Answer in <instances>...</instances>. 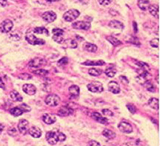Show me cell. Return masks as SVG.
<instances>
[{
  "label": "cell",
  "mask_w": 160,
  "mask_h": 146,
  "mask_svg": "<svg viewBox=\"0 0 160 146\" xmlns=\"http://www.w3.org/2000/svg\"><path fill=\"white\" fill-rule=\"evenodd\" d=\"M46 140L49 144L55 145L58 142H63L66 140V136L59 130H52L46 133Z\"/></svg>",
  "instance_id": "1"
},
{
  "label": "cell",
  "mask_w": 160,
  "mask_h": 146,
  "mask_svg": "<svg viewBox=\"0 0 160 146\" xmlns=\"http://www.w3.org/2000/svg\"><path fill=\"white\" fill-rule=\"evenodd\" d=\"M88 91L91 92H95V93H100L104 91V88L102 83L98 81H93L87 85Z\"/></svg>",
  "instance_id": "2"
},
{
  "label": "cell",
  "mask_w": 160,
  "mask_h": 146,
  "mask_svg": "<svg viewBox=\"0 0 160 146\" xmlns=\"http://www.w3.org/2000/svg\"><path fill=\"white\" fill-rule=\"evenodd\" d=\"M80 15V11L76 9H72V10H68L67 12L64 14V19H65L67 22H72L75 19H76Z\"/></svg>",
  "instance_id": "3"
},
{
  "label": "cell",
  "mask_w": 160,
  "mask_h": 146,
  "mask_svg": "<svg viewBox=\"0 0 160 146\" xmlns=\"http://www.w3.org/2000/svg\"><path fill=\"white\" fill-rule=\"evenodd\" d=\"M25 39L32 45H40V44H45V41L44 40L36 37V36L33 35V34H27L25 36Z\"/></svg>",
  "instance_id": "4"
},
{
  "label": "cell",
  "mask_w": 160,
  "mask_h": 146,
  "mask_svg": "<svg viewBox=\"0 0 160 146\" xmlns=\"http://www.w3.org/2000/svg\"><path fill=\"white\" fill-rule=\"evenodd\" d=\"M60 102V97L56 94H50L47 96L45 99V103H46L49 106L51 107H56L58 105Z\"/></svg>",
  "instance_id": "5"
},
{
  "label": "cell",
  "mask_w": 160,
  "mask_h": 146,
  "mask_svg": "<svg viewBox=\"0 0 160 146\" xmlns=\"http://www.w3.org/2000/svg\"><path fill=\"white\" fill-rule=\"evenodd\" d=\"M13 26L14 24L12 21L10 19H5L0 24V31H2V33H8L12 30Z\"/></svg>",
  "instance_id": "6"
},
{
  "label": "cell",
  "mask_w": 160,
  "mask_h": 146,
  "mask_svg": "<svg viewBox=\"0 0 160 146\" xmlns=\"http://www.w3.org/2000/svg\"><path fill=\"white\" fill-rule=\"evenodd\" d=\"M118 129L120 130L122 133H131L133 131V128H132V125L131 124L127 122V121H122L119 123L118 125Z\"/></svg>",
  "instance_id": "7"
},
{
  "label": "cell",
  "mask_w": 160,
  "mask_h": 146,
  "mask_svg": "<svg viewBox=\"0 0 160 146\" xmlns=\"http://www.w3.org/2000/svg\"><path fill=\"white\" fill-rule=\"evenodd\" d=\"M72 26L74 29L86 30L87 31L91 27V23L86 21H78V22H75L72 23Z\"/></svg>",
  "instance_id": "8"
},
{
  "label": "cell",
  "mask_w": 160,
  "mask_h": 146,
  "mask_svg": "<svg viewBox=\"0 0 160 146\" xmlns=\"http://www.w3.org/2000/svg\"><path fill=\"white\" fill-rule=\"evenodd\" d=\"M28 126H29V122L27 120H20L18 125V129H19V133L23 135H26L28 133Z\"/></svg>",
  "instance_id": "9"
},
{
  "label": "cell",
  "mask_w": 160,
  "mask_h": 146,
  "mask_svg": "<svg viewBox=\"0 0 160 146\" xmlns=\"http://www.w3.org/2000/svg\"><path fill=\"white\" fill-rule=\"evenodd\" d=\"M42 18L47 23H53L57 19V14L53 11H46L42 15Z\"/></svg>",
  "instance_id": "10"
},
{
  "label": "cell",
  "mask_w": 160,
  "mask_h": 146,
  "mask_svg": "<svg viewBox=\"0 0 160 146\" xmlns=\"http://www.w3.org/2000/svg\"><path fill=\"white\" fill-rule=\"evenodd\" d=\"M91 117L93 118L94 121H97L98 123L103 124V125H106L108 124V120L105 118V117H102L99 113H97V112H94V113H91Z\"/></svg>",
  "instance_id": "11"
},
{
  "label": "cell",
  "mask_w": 160,
  "mask_h": 146,
  "mask_svg": "<svg viewBox=\"0 0 160 146\" xmlns=\"http://www.w3.org/2000/svg\"><path fill=\"white\" fill-rule=\"evenodd\" d=\"M23 91L26 94L32 96V95H35V93L36 92V86L32 84V83H27V84H24L23 86Z\"/></svg>",
  "instance_id": "12"
},
{
  "label": "cell",
  "mask_w": 160,
  "mask_h": 146,
  "mask_svg": "<svg viewBox=\"0 0 160 146\" xmlns=\"http://www.w3.org/2000/svg\"><path fill=\"white\" fill-rule=\"evenodd\" d=\"M42 120L44 123L47 125H53L57 121V118H56L55 115L49 114V113H46L44 114L42 117Z\"/></svg>",
  "instance_id": "13"
},
{
  "label": "cell",
  "mask_w": 160,
  "mask_h": 146,
  "mask_svg": "<svg viewBox=\"0 0 160 146\" xmlns=\"http://www.w3.org/2000/svg\"><path fill=\"white\" fill-rule=\"evenodd\" d=\"M28 133L34 138H40L42 136V131L40 128L36 126H32L28 129Z\"/></svg>",
  "instance_id": "14"
},
{
  "label": "cell",
  "mask_w": 160,
  "mask_h": 146,
  "mask_svg": "<svg viewBox=\"0 0 160 146\" xmlns=\"http://www.w3.org/2000/svg\"><path fill=\"white\" fill-rule=\"evenodd\" d=\"M108 88L110 92L114 94H118L120 92V86L115 81H110L108 84Z\"/></svg>",
  "instance_id": "15"
},
{
  "label": "cell",
  "mask_w": 160,
  "mask_h": 146,
  "mask_svg": "<svg viewBox=\"0 0 160 146\" xmlns=\"http://www.w3.org/2000/svg\"><path fill=\"white\" fill-rule=\"evenodd\" d=\"M44 63H45V60H42V59L40 58H35L30 61L29 66L32 67H36V68H38V67H41Z\"/></svg>",
  "instance_id": "16"
},
{
  "label": "cell",
  "mask_w": 160,
  "mask_h": 146,
  "mask_svg": "<svg viewBox=\"0 0 160 146\" xmlns=\"http://www.w3.org/2000/svg\"><path fill=\"white\" fill-rule=\"evenodd\" d=\"M72 113V109H70L69 107L64 106L61 107L60 109L58 111V115L61 116V117H67L69 116Z\"/></svg>",
  "instance_id": "17"
},
{
  "label": "cell",
  "mask_w": 160,
  "mask_h": 146,
  "mask_svg": "<svg viewBox=\"0 0 160 146\" xmlns=\"http://www.w3.org/2000/svg\"><path fill=\"white\" fill-rule=\"evenodd\" d=\"M68 92H69L70 96L73 97V98H76L80 94V88L76 85H72L70 86L68 88Z\"/></svg>",
  "instance_id": "18"
},
{
  "label": "cell",
  "mask_w": 160,
  "mask_h": 146,
  "mask_svg": "<svg viewBox=\"0 0 160 146\" xmlns=\"http://www.w3.org/2000/svg\"><path fill=\"white\" fill-rule=\"evenodd\" d=\"M148 10L153 16L157 17V18L159 17L158 16L159 15V7H158V5H150Z\"/></svg>",
  "instance_id": "19"
},
{
  "label": "cell",
  "mask_w": 160,
  "mask_h": 146,
  "mask_svg": "<svg viewBox=\"0 0 160 146\" xmlns=\"http://www.w3.org/2000/svg\"><path fill=\"white\" fill-rule=\"evenodd\" d=\"M109 26H110L111 28H114V29H120L122 30L124 28V25L123 23L119 22V21L117 20H112L109 23Z\"/></svg>",
  "instance_id": "20"
},
{
  "label": "cell",
  "mask_w": 160,
  "mask_h": 146,
  "mask_svg": "<svg viewBox=\"0 0 160 146\" xmlns=\"http://www.w3.org/2000/svg\"><path fill=\"white\" fill-rule=\"evenodd\" d=\"M138 6L141 10H146L150 6L149 0H139L138 1Z\"/></svg>",
  "instance_id": "21"
},
{
  "label": "cell",
  "mask_w": 160,
  "mask_h": 146,
  "mask_svg": "<svg viewBox=\"0 0 160 146\" xmlns=\"http://www.w3.org/2000/svg\"><path fill=\"white\" fill-rule=\"evenodd\" d=\"M10 96H11V98L12 99V100H14V101L21 102L22 100H23L22 96H20V94L18 92H16V91H15V90H14V91H11V93H10Z\"/></svg>",
  "instance_id": "22"
},
{
  "label": "cell",
  "mask_w": 160,
  "mask_h": 146,
  "mask_svg": "<svg viewBox=\"0 0 160 146\" xmlns=\"http://www.w3.org/2000/svg\"><path fill=\"white\" fill-rule=\"evenodd\" d=\"M148 104H149L150 108L155 109V110H158V107H159V100L157 98H151L149 100Z\"/></svg>",
  "instance_id": "23"
},
{
  "label": "cell",
  "mask_w": 160,
  "mask_h": 146,
  "mask_svg": "<svg viewBox=\"0 0 160 146\" xmlns=\"http://www.w3.org/2000/svg\"><path fill=\"white\" fill-rule=\"evenodd\" d=\"M23 113H24V112H23V110L20 107H15V108H13V109H10V113H11L12 116H14V117H19V116H21Z\"/></svg>",
  "instance_id": "24"
},
{
  "label": "cell",
  "mask_w": 160,
  "mask_h": 146,
  "mask_svg": "<svg viewBox=\"0 0 160 146\" xmlns=\"http://www.w3.org/2000/svg\"><path fill=\"white\" fill-rule=\"evenodd\" d=\"M86 66H101V65L105 64V62L103 60H98V61H93V60H87L86 62H84L82 63Z\"/></svg>",
  "instance_id": "25"
},
{
  "label": "cell",
  "mask_w": 160,
  "mask_h": 146,
  "mask_svg": "<svg viewBox=\"0 0 160 146\" xmlns=\"http://www.w3.org/2000/svg\"><path fill=\"white\" fill-rule=\"evenodd\" d=\"M33 32L36 34H40V35H45V36H49V31L44 27H36V28H34Z\"/></svg>",
  "instance_id": "26"
},
{
  "label": "cell",
  "mask_w": 160,
  "mask_h": 146,
  "mask_svg": "<svg viewBox=\"0 0 160 146\" xmlns=\"http://www.w3.org/2000/svg\"><path fill=\"white\" fill-rule=\"evenodd\" d=\"M102 135L106 137L107 139H114L115 136H116V134L113 131H111L110 129H104V131L102 132Z\"/></svg>",
  "instance_id": "27"
},
{
  "label": "cell",
  "mask_w": 160,
  "mask_h": 146,
  "mask_svg": "<svg viewBox=\"0 0 160 146\" xmlns=\"http://www.w3.org/2000/svg\"><path fill=\"white\" fill-rule=\"evenodd\" d=\"M142 85L144 86L146 88V89L148 90L149 92H154L156 91V87L153 84V83H151V82H150V81H146L145 83L142 84Z\"/></svg>",
  "instance_id": "28"
},
{
  "label": "cell",
  "mask_w": 160,
  "mask_h": 146,
  "mask_svg": "<svg viewBox=\"0 0 160 146\" xmlns=\"http://www.w3.org/2000/svg\"><path fill=\"white\" fill-rule=\"evenodd\" d=\"M84 48L89 52H97V47L96 45H94L93 44H88V43L84 44Z\"/></svg>",
  "instance_id": "29"
},
{
  "label": "cell",
  "mask_w": 160,
  "mask_h": 146,
  "mask_svg": "<svg viewBox=\"0 0 160 146\" xmlns=\"http://www.w3.org/2000/svg\"><path fill=\"white\" fill-rule=\"evenodd\" d=\"M102 70L99 68H91L88 70V73L89 75H93V76H99L100 75L102 74Z\"/></svg>",
  "instance_id": "30"
},
{
  "label": "cell",
  "mask_w": 160,
  "mask_h": 146,
  "mask_svg": "<svg viewBox=\"0 0 160 146\" xmlns=\"http://www.w3.org/2000/svg\"><path fill=\"white\" fill-rule=\"evenodd\" d=\"M106 39H107L108 41L110 42L111 44H113L114 46H118V45L122 44V42H121L120 40H118V39L113 37V36H107Z\"/></svg>",
  "instance_id": "31"
},
{
  "label": "cell",
  "mask_w": 160,
  "mask_h": 146,
  "mask_svg": "<svg viewBox=\"0 0 160 146\" xmlns=\"http://www.w3.org/2000/svg\"><path fill=\"white\" fill-rule=\"evenodd\" d=\"M105 74L107 75L108 77H114L116 74V70L113 67H108L105 71Z\"/></svg>",
  "instance_id": "32"
},
{
  "label": "cell",
  "mask_w": 160,
  "mask_h": 146,
  "mask_svg": "<svg viewBox=\"0 0 160 146\" xmlns=\"http://www.w3.org/2000/svg\"><path fill=\"white\" fill-rule=\"evenodd\" d=\"M65 44L70 48H77V43L73 40H65Z\"/></svg>",
  "instance_id": "33"
},
{
  "label": "cell",
  "mask_w": 160,
  "mask_h": 146,
  "mask_svg": "<svg viewBox=\"0 0 160 146\" xmlns=\"http://www.w3.org/2000/svg\"><path fill=\"white\" fill-rule=\"evenodd\" d=\"M34 73H35L36 75H41V76H45V75H47L49 74V71H46V70H44V69H38V70L34 71Z\"/></svg>",
  "instance_id": "34"
},
{
  "label": "cell",
  "mask_w": 160,
  "mask_h": 146,
  "mask_svg": "<svg viewBox=\"0 0 160 146\" xmlns=\"http://www.w3.org/2000/svg\"><path fill=\"white\" fill-rule=\"evenodd\" d=\"M53 36H63L64 30L60 29V28H54V29H53Z\"/></svg>",
  "instance_id": "35"
},
{
  "label": "cell",
  "mask_w": 160,
  "mask_h": 146,
  "mask_svg": "<svg viewBox=\"0 0 160 146\" xmlns=\"http://www.w3.org/2000/svg\"><path fill=\"white\" fill-rule=\"evenodd\" d=\"M150 46L153 47V48H158V47H159V40H158V38L153 39L150 42Z\"/></svg>",
  "instance_id": "36"
},
{
  "label": "cell",
  "mask_w": 160,
  "mask_h": 146,
  "mask_svg": "<svg viewBox=\"0 0 160 146\" xmlns=\"http://www.w3.org/2000/svg\"><path fill=\"white\" fill-rule=\"evenodd\" d=\"M127 109L130 110V112H131L132 114H135V113H136V111H137L136 107H135V105H134V104H127Z\"/></svg>",
  "instance_id": "37"
},
{
  "label": "cell",
  "mask_w": 160,
  "mask_h": 146,
  "mask_svg": "<svg viewBox=\"0 0 160 146\" xmlns=\"http://www.w3.org/2000/svg\"><path fill=\"white\" fill-rule=\"evenodd\" d=\"M102 113H103V115L105 116V117H113L114 116L113 112L110 111V109H103L102 110Z\"/></svg>",
  "instance_id": "38"
},
{
  "label": "cell",
  "mask_w": 160,
  "mask_h": 146,
  "mask_svg": "<svg viewBox=\"0 0 160 146\" xmlns=\"http://www.w3.org/2000/svg\"><path fill=\"white\" fill-rule=\"evenodd\" d=\"M53 40H54V41H56L57 43H58V44H62V43H63V41H64L63 36H53Z\"/></svg>",
  "instance_id": "39"
},
{
  "label": "cell",
  "mask_w": 160,
  "mask_h": 146,
  "mask_svg": "<svg viewBox=\"0 0 160 146\" xmlns=\"http://www.w3.org/2000/svg\"><path fill=\"white\" fill-rule=\"evenodd\" d=\"M136 64H137L139 67H141V68L145 69V70L146 69L149 68V66H148L146 63H143V62H139V61H138V62H136Z\"/></svg>",
  "instance_id": "40"
},
{
  "label": "cell",
  "mask_w": 160,
  "mask_h": 146,
  "mask_svg": "<svg viewBox=\"0 0 160 146\" xmlns=\"http://www.w3.org/2000/svg\"><path fill=\"white\" fill-rule=\"evenodd\" d=\"M19 107H20V108L23 109L24 113H28V112H30V111H31V108H30L28 105H27V104H22Z\"/></svg>",
  "instance_id": "41"
},
{
  "label": "cell",
  "mask_w": 160,
  "mask_h": 146,
  "mask_svg": "<svg viewBox=\"0 0 160 146\" xmlns=\"http://www.w3.org/2000/svg\"><path fill=\"white\" fill-rule=\"evenodd\" d=\"M98 1H99L100 4L102 6H108L111 3L113 0H98Z\"/></svg>",
  "instance_id": "42"
},
{
  "label": "cell",
  "mask_w": 160,
  "mask_h": 146,
  "mask_svg": "<svg viewBox=\"0 0 160 146\" xmlns=\"http://www.w3.org/2000/svg\"><path fill=\"white\" fill-rule=\"evenodd\" d=\"M88 146H101L99 142L96 141V140H90L88 143Z\"/></svg>",
  "instance_id": "43"
},
{
  "label": "cell",
  "mask_w": 160,
  "mask_h": 146,
  "mask_svg": "<svg viewBox=\"0 0 160 146\" xmlns=\"http://www.w3.org/2000/svg\"><path fill=\"white\" fill-rule=\"evenodd\" d=\"M68 63V58H65V57H64V58H62L61 60H60L59 62H58V63H60V64H66Z\"/></svg>",
  "instance_id": "44"
},
{
  "label": "cell",
  "mask_w": 160,
  "mask_h": 146,
  "mask_svg": "<svg viewBox=\"0 0 160 146\" xmlns=\"http://www.w3.org/2000/svg\"><path fill=\"white\" fill-rule=\"evenodd\" d=\"M0 5L2 6H6L8 5V2L6 0H0Z\"/></svg>",
  "instance_id": "45"
},
{
  "label": "cell",
  "mask_w": 160,
  "mask_h": 146,
  "mask_svg": "<svg viewBox=\"0 0 160 146\" xmlns=\"http://www.w3.org/2000/svg\"><path fill=\"white\" fill-rule=\"evenodd\" d=\"M19 77H21L22 79H31V78H32V76H31V75H26V74H23V75H20Z\"/></svg>",
  "instance_id": "46"
},
{
  "label": "cell",
  "mask_w": 160,
  "mask_h": 146,
  "mask_svg": "<svg viewBox=\"0 0 160 146\" xmlns=\"http://www.w3.org/2000/svg\"><path fill=\"white\" fill-rule=\"evenodd\" d=\"M120 79L122 82H126L127 83H129V80L127 79V78L125 77V76H120Z\"/></svg>",
  "instance_id": "47"
},
{
  "label": "cell",
  "mask_w": 160,
  "mask_h": 146,
  "mask_svg": "<svg viewBox=\"0 0 160 146\" xmlns=\"http://www.w3.org/2000/svg\"><path fill=\"white\" fill-rule=\"evenodd\" d=\"M0 88H2V89H5V84L1 78H0Z\"/></svg>",
  "instance_id": "48"
},
{
  "label": "cell",
  "mask_w": 160,
  "mask_h": 146,
  "mask_svg": "<svg viewBox=\"0 0 160 146\" xmlns=\"http://www.w3.org/2000/svg\"><path fill=\"white\" fill-rule=\"evenodd\" d=\"M133 25H134V31H135V32H137L138 27H137V23H136V22H134V23H133Z\"/></svg>",
  "instance_id": "49"
},
{
  "label": "cell",
  "mask_w": 160,
  "mask_h": 146,
  "mask_svg": "<svg viewBox=\"0 0 160 146\" xmlns=\"http://www.w3.org/2000/svg\"><path fill=\"white\" fill-rule=\"evenodd\" d=\"M80 2H81L82 3H88V0H79Z\"/></svg>",
  "instance_id": "50"
},
{
  "label": "cell",
  "mask_w": 160,
  "mask_h": 146,
  "mask_svg": "<svg viewBox=\"0 0 160 146\" xmlns=\"http://www.w3.org/2000/svg\"><path fill=\"white\" fill-rule=\"evenodd\" d=\"M2 130H3V126H2V125L0 124V134H1V133L2 132Z\"/></svg>",
  "instance_id": "51"
},
{
  "label": "cell",
  "mask_w": 160,
  "mask_h": 146,
  "mask_svg": "<svg viewBox=\"0 0 160 146\" xmlns=\"http://www.w3.org/2000/svg\"><path fill=\"white\" fill-rule=\"evenodd\" d=\"M46 1L49 2H57V1H60V0H46Z\"/></svg>",
  "instance_id": "52"
},
{
  "label": "cell",
  "mask_w": 160,
  "mask_h": 146,
  "mask_svg": "<svg viewBox=\"0 0 160 146\" xmlns=\"http://www.w3.org/2000/svg\"><path fill=\"white\" fill-rule=\"evenodd\" d=\"M122 146H128V145H127V144H123V145H122Z\"/></svg>",
  "instance_id": "53"
},
{
  "label": "cell",
  "mask_w": 160,
  "mask_h": 146,
  "mask_svg": "<svg viewBox=\"0 0 160 146\" xmlns=\"http://www.w3.org/2000/svg\"><path fill=\"white\" fill-rule=\"evenodd\" d=\"M65 146H71V145H65Z\"/></svg>",
  "instance_id": "54"
}]
</instances>
